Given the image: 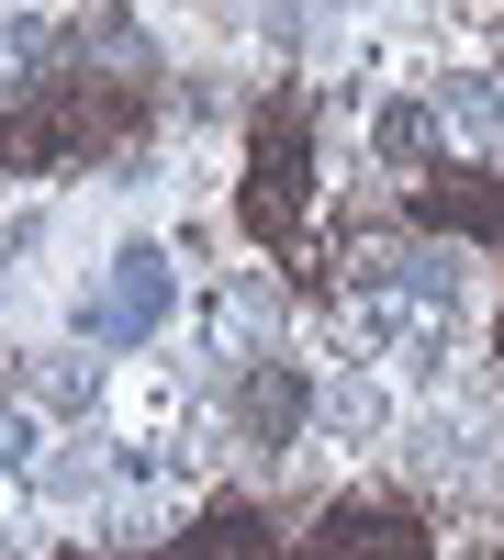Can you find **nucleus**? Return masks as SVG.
<instances>
[{
    "label": "nucleus",
    "mask_w": 504,
    "mask_h": 560,
    "mask_svg": "<svg viewBox=\"0 0 504 560\" xmlns=\"http://www.w3.org/2000/svg\"><path fill=\"white\" fill-rule=\"evenodd\" d=\"M314 415H326V427H337L348 448H371V438L392 427V393L371 382V370H337V382H326V404H314Z\"/></svg>",
    "instance_id": "obj_3"
},
{
    "label": "nucleus",
    "mask_w": 504,
    "mask_h": 560,
    "mask_svg": "<svg viewBox=\"0 0 504 560\" xmlns=\"http://www.w3.org/2000/svg\"><path fill=\"white\" fill-rule=\"evenodd\" d=\"M34 448H45V438H34V415H23V404H0V482H23V471H45Z\"/></svg>",
    "instance_id": "obj_7"
},
{
    "label": "nucleus",
    "mask_w": 504,
    "mask_h": 560,
    "mask_svg": "<svg viewBox=\"0 0 504 560\" xmlns=\"http://www.w3.org/2000/svg\"><path fill=\"white\" fill-rule=\"evenodd\" d=\"M437 135L471 158H504V79H448L437 90Z\"/></svg>",
    "instance_id": "obj_2"
},
{
    "label": "nucleus",
    "mask_w": 504,
    "mask_h": 560,
    "mask_svg": "<svg viewBox=\"0 0 504 560\" xmlns=\"http://www.w3.org/2000/svg\"><path fill=\"white\" fill-rule=\"evenodd\" d=\"M23 393H34L45 415H79L90 393H102V359H90V337H79V348H57V359H34V382H23Z\"/></svg>",
    "instance_id": "obj_5"
},
{
    "label": "nucleus",
    "mask_w": 504,
    "mask_h": 560,
    "mask_svg": "<svg viewBox=\"0 0 504 560\" xmlns=\"http://www.w3.org/2000/svg\"><path fill=\"white\" fill-rule=\"evenodd\" d=\"M303 415H314V393H303V370H281V359H269L258 382H247V427H258V448H281V438L303 427Z\"/></svg>",
    "instance_id": "obj_4"
},
{
    "label": "nucleus",
    "mask_w": 504,
    "mask_h": 560,
    "mask_svg": "<svg viewBox=\"0 0 504 560\" xmlns=\"http://www.w3.org/2000/svg\"><path fill=\"white\" fill-rule=\"evenodd\" d=\"M168 303H179V269H168L157 247H124V258L79 292V337H90V348H146L157 325H168Z\"/></svg>",
    "instance_id": "obj_1"
},
{
    "label": "nucleus",
    "mask_w": 504,
    "mask_h": 560,
    "mask_svg": "<svg viewBox=\"0 0 504 560\" xmlns=\"http://www.w3.org/2000/svg\"><path fill=\"white\" fill-rule=\"evenodd\" d=\"M426 147H437V113H415V102H403V113H382V158H392V168H415Z\"/></svg>",
    "instance_id": "obj_6"
}]
</instances>
